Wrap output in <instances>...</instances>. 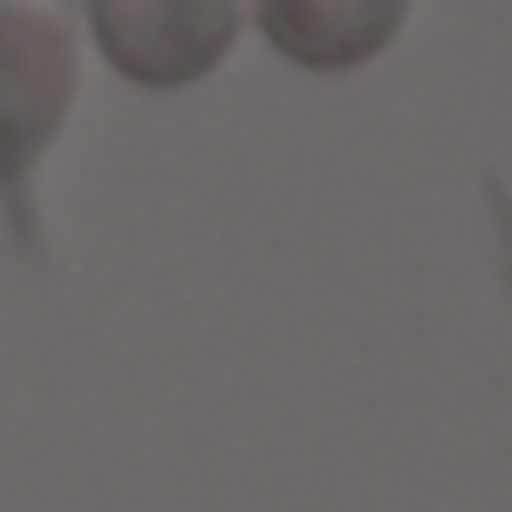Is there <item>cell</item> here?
<instances>
[{"label":"cell","mask_w":512,"mask_h":512,"mask_svg":"<svg viewBox=\"0 0 512 512\" xmlns=\"http://www.w3.org/2000/svg\"><path fill=\"white\" fill-rule=\"evenodd\" d=\"M88 32L120 80L192 88L224 64L240 32V0H88Z\"/></svg>","instance_id":"cell-2"},{"label":"cell","mask_w":512,"mask_h":512,"mask_svg":"<svg viewBox=\"0 0 512 512\" xmlns=\"http://www.w3.org/2000/svg\"><path fill=\"white\" fill-rule=\"evenodd\" d=\"M80 96V40L56 8L0 0V224L24 264H48L40 224V160L64 136Z\"/></svg>","instance_id":"cell-1"},{"label":"cell","mask_w":512,"mask_h":512,"mask_svg":"<svg viewBox=\"0 0 512 512\" xmlns=\"http://www.w3.org/2000/svg\"><path fill=\"white\" fill-rule=\"evenodd\" d=\"M256 32L304 72H352L392 48L408 0H248Z\"/></svg>","instance_id":"cell-3"}]
</instances>
